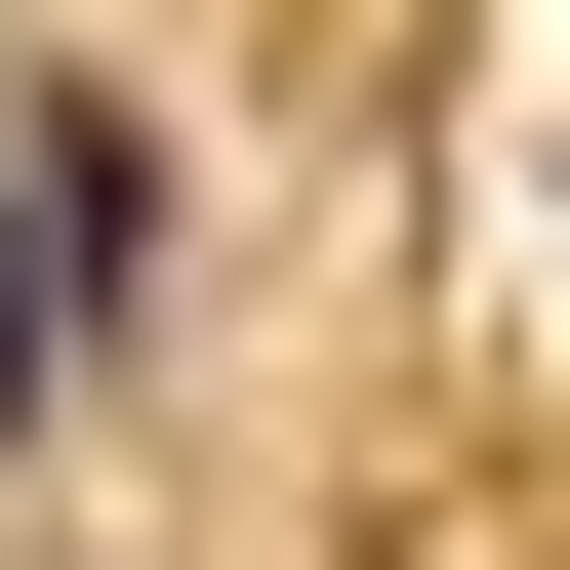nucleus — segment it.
<instances>
[{
	"mask_svg": "<svg viewBox=\"0 0 570 570\" xmlns=\"http://www.w3.org/2000/svg\"><path fill=\"white\" fill-rule=\"evenodd\" d=\"M0 245L122 326V285H164V122H122V82H41V122H0Z\"/></svg>",
	"mask_w": 570,
	"mask_h": 570,
	"instance_id": "f257e3e1",
	"label": "nucleus"
},
{
	"mask_svg": "<svg viewBox=\"0 0 570 570\" xmlns=\"http://www.w3.org/2000/svg\"><path fill=\"white\" fill-rule=\"evenodd\" d=\"M41 367H82V285H41V245H0V489H41Z\"/></svg>",
	"mask_w": 570,
	"mask_h": 570,
	"instance_id": "f03ea898",
	"label": "nucleus"
}]
</instances>
